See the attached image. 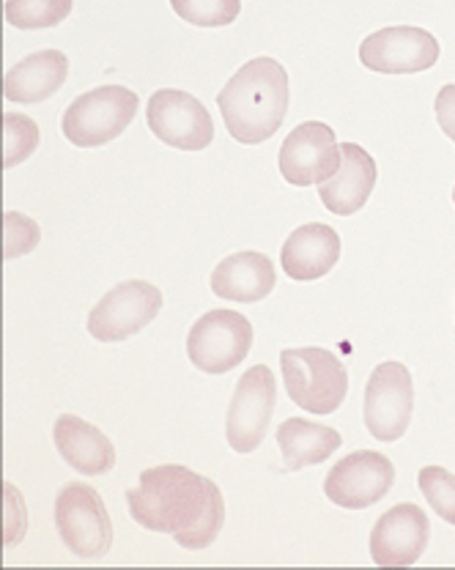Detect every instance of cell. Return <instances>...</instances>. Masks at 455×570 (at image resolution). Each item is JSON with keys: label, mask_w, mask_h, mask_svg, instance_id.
I'll use <instances>...</instances> for the list:
<instances>
[{"label": "cell", "mask_w": 455, "mask_h": 570, "mask_svg": "<svg viewBox=\"0 0 455 570\" xmlns=\"http://www.w3.org/2000/svg\"><path fill=\"white\" fill-rule=\"evenodd\" d=\"M138 94L123 86H102L77 97L61 118V132L72 146L97 148L121 138L138 112Z\"/></svg>", "instance_id": "obj_4"}, {"label": "cell", "mask_w": 455, "mask_h": 570, "mask_svg": "<svg viewBox=\"0 0 455 570\" xmlns=\"http://www.w3.org/2000/svg\"><path fill=\"white\" fill-rule=\"evenodd\" d=\"M176 14L198 28H222L236 22L241 0H170Z\"/></svg>", "instance_id": "obj_23"}, {"label": "cell", "mask_w": 455, "mask_h": 570, "mask_svg": "<svg viewBox=\"0 0 455 570\" xmlns=\"http://www.w3.org/2000/svg\"><path fill=\"white\" fill-rule=\"evenodd\" d=\"M395 483V466L387 455L374 450H357L329 469L324 494L346 510H365L382 502Z\"/></svg>", "instance_id": "obj_12"}, {"label": "cell", "mask_w": 455, "mask_h": 570, "mask_svg": "<svg viewBox=\"0 0 455 570\" xmlns=\"http://www.w3.org/2000/svg\"><path fill=\"white\" fill-rule=\"evenodd\" d=\"M69 58L61 50H39L14 63L3 77V94L9 102L39 105L56 97L67 82Z\"/></svg>", "instance_id": "obj_19"}, {"label": "cell", "mask_w": 455, "mask_h": 570, "mask_svg": "<svg viewBox=\"0 0 455 570\" xmlns=\"http://www.w3.org/2000/svg\"><path fill=\"white\" fill-rule=\"evenodd\" d=\"M149 129L159 140L179 151H204L215 140V121L192 94L179 88H159L146 110Z\"/></svg>", "instance_id": "obj_10"}, {"label": "cell", "mask_w": 455, "mask_h": 570, "mask_svg": "<svg viewBox=\"0 0 455 570\" xmlns=\"http://www.w3.org/2000/svg\"><path fill=\"white\" fill-rule=\"evenodd\" d=\"M52 439H56L61 459L86 478H99L116 466L113 442L97 425L86 423L75 414H63L56 420Z\"/></svg>", "instance_id": "obj_18"}, {"label": "cell", "mask_w": 455, "mask_h": 570, "mask_svg": "<svg viewBox=\"0 0 455 570\" xmlns=\"http://www.w3.org/2000/svg\"><path fill=\"white\" fill-rule=\"evenodd\" d=\"M376 163L357 142L340 146V168L327 181L318 184V198L338 217H352L368 204L376 187Z\"/></svg>", "instance_id": "obj_15"}, {"label": "cell", "mask_w": 455, "mask_h": 570, "mask_svg": "<svg viewBox=\"0 0 455 570\" xmlns=\"http://www.w3.org/2000/svg\"><path fill=\"white\" fill-rule=\"evenodd\" d=\"M419 491L439 519L455 527V474L445 466L419 469Z\"/></svg>", "instance_id": "obj_24"}, {"label": "cell", "mask_w": 455, "mask_h": 570, "mask_svg": "<svg viewBox=\"0 0 455 570\" xmlns=\"http://www.w3.org/2000/svg\"><path fill=\"white\" fill-rule=\"evenodd\" d=\"M340 258V236L338 230L324 223H307L294 230L286 239L280 253L283 272L291 281L310 283L322 281L324 275L333 272V266Z\"/></svg>", "instance_id": "obj_16"}, {"label": "cell", "mask_w": 455, "mask_h": 570, "mask_svg": "<svg viewBox=\"0 0 455 570\" xmlns=\"http://www.w3.org/2000/svg\"><path fill=\"white\" fill-rule=\"evenodd\" d=\"M436 121H439L442 132L447 135L455 142V86H442L439 94H436Z\"/></svg>", "instance_id": "obj_26"}, {"label": "cell", "mask_w": 455, "mask_h": 570, "mask_svg": "<svg viewBox=\"0 0 455 570\" xmlns=\"http://www.w3.org/2000/svg\"><path fill=\"white\" fill-rule=\"evenodd\" d=\"M277 403L275 373L266 365H253L236 384L228 406L226 436L230 450L253 453L261 448Z\"/></svg>", "instance_id": "obj_9"}, {"label": "cell", "mask_w": 455, "mask_h": 570, "mask_svg": "<svg viewBox=\"0 0 455 570\" xmlns=\"http://www.w3.org/2000/svg\"><path fill=\"white\" fill-rule=\"evenodd\" d=\"M415 412V384L400 362H382L365 387L363 417L370 436L379 442H398L409 431Z\"/></svg>", "instance_id": "obj_7"}, {"label": "cell", "mask_w": 455, "mask_h": 570, "mask_svg": "<svg viewBox=\"0 0 455 570\" xmlns=\"http://www.w3.org/2000/svg\"><path fill=\"white\" fill-rule=\"evenodd\" d=\"M431 521L423 508L404 502L389 508L370 530V557L382 568H409L423 557Z\"/></svg>", "instance_id": "obj_14"}, {"label": "cell", "mask_w": 455, "mask_h": 570, "mask_svg": "<svg viewBox=\"0 0 455 570\" xmlns=\"http://www.w3.org/2000/svg\"><path fill=\"white\" fill-rule=\"evenodd\" d=\"M280 367L288 397L303 412L333 414L346 401L348 373L338 356L327 348H286L280 354Z\"/></svg>", "instance_id": "obj_3"}, {"label": "cell", "mask_w": 455, "mask_h": 570, "mask_svg": "<svg viewBox=\"0 0 455 570\" xmlns=\"http://www.w3.org/2000/svg\"><path fill=\"white\" fill-rule=\"evenodd\" d=\"M253 346V324L236 311H209L187 335V356L200 373L220 376L245 362Z\"/></svg>", "instance_id": "obj_6"}, {"label": "cell", "mask_w": 455, "mask_h": 570, "mask_svg": "<svg viewBox=\"0 0 455 570\" xmlns=\"http://www.w3.org/2000/svg\"><path fill=\"white\" fill-rule=\"evenodd\" d=\"M132 519L151 532L174 534L181 549L211 546L226 524V502L209 478L179 463L140 472L138 489L127 491Z\"/></svg>", "instance_id": "obj_1"}, {"label": "cell", "mask_w": 455, "mask_h": 570, "mask_svg": "<svg viewBox=\"0 0 455 570\" xmlns=\"http://www.w3.org/2000/svg\"><path fill=\"white\" fill-rule=\"evenodd\" d=\"M359 61L379 75H417L436 67L439 41L415 26L382 28L359 45Z\"/></svg>", "instance_id": "obj_11"}, {"label": "cell", "mask_w": 455, "mask_h": 570, "mask_svg": "<svg viewBox=\"0 0 455 570\" xmlns=\"http://www.w3.org/2000/svg\"><path fill=\"white\" fill-rule=\"evenodd\" d=\"M72 14V0H6V22L20 31L61 26Z\"/></svg>", "instance_id": "obj_21"}, {"label": "cell", "mask_w": 455, "mask_h": 570, "mask_svg": "<svg viewBox=\"0 0 455 570\" xmlns=\"http://www.w3.org/2000/svg\"><path fill=\"white\" fill-rule=\"evenodd\" d=\"M343 439L335 428L313 423V420L291 417L277 428V448L288 472H299L305 466L327 461L335 450H340Z\"/></svg>", "instance_id": "obj_20"}, {"label": "cell", "mask_w": 455, "mask_h": 570, "mask_svg": "<svg viewBox=\"0 0 455 570\" xmlns=\"http://www.w3.org/2000/svg\"><path fill=\"white\" fill-rule=\"evenodd\" d=\"M453 204H455V189H453Z\"/></svg>", "instance_id": "obj_27"}, {"label": "cell", "mask_w": 455, "mask_h": 570, "mask_svg": "<svg viewBox=\"0 0 455 570\" xmlns=\"http://www.w3.org/2000/svg\"><path fill=\"white\" fill-rule=\"evenodd\" d=\"M162 311V291L146 281H127L110 288L88 316V332L102 343H121L138 335Z\"/></svg>", "instance_id": "obj_8"}, {"label": "cell", "mask_w": 455, "mask_h": 570, "mask_svg": "<svg viewBox=\"0 0 455 570\" xmlns=\"http://www.w3.org/2000/svg\"><path fill=\"white\" fill-rule=\"evenodd\" d=\"M275 283V264L264 253H256V249L228 255L211 272V291L220 299L239 302V305H253V302L266 299Z\"/></svg>", "instance_id": "obj_17"}, {"label": "cell", "mask_w": 455, "mask_h": 570, "mask_svg": "<svg viewBox=\"0 0 455 570\" xmlns=\"http://www.w3.org/2000/svg\"><path fill=\"white\" fill-rule=\"evenodd\" d=\"M56 527L63 546L77 557L108 554L113 546V524L102 497L88 483H67L56 499Z\"/></svg>", "instance_id": "obj_5"}, {"label": "cell", "mask_w": 455, "mask_h": 570, "mask_svg": "<svg viewBox=\"0 0 455 570\" xmlns=\"http://www.w3.org/2000/svg\"><path fill=\"white\" fill-rule=\"evenodd\" d=\"M288 75L275 58H253L236 71L217 97L230 138L245 146L266 142L288 112Z\"/></svg>", "instance_id": "obj_2"}, {"label": "cell", "mask_w": 455, "mask_h": 570, "mask_svg": "<svg viewBox=\"0 0 455 570\" xmlns=\"http://www.w3.org/2000/svg\"><path fill=\"white\" fill-rule=\"evenodd\" d=\"M280 176L294 187H313L327 181L340 168V146L333 127L322 121H305L294 127L277 154Z\"/></svg>", "instance_id": "obj_13"}, {"label": "cell", "mask_w": 455, "mask_h": 570, "mask_svg": "<svg viewBox=\"0 0 455 570\" xmlns=\"http://www.w3.org/2000/svg\"><path fill=\"white\" fill-rule=\"evenodd\" d=\"M39 148V124L22 112H6L3 116V165L26 163Z\"/></svg>", "instance_id": "obj_22"}, {"label": "cell", "mask_w": 455, "mask_h": 570, "mask_svg": "<svg viewBox=\"0 0 455 570\" xmlns=\"http://www.w3.org/2000/svg\"><path fill=\"white\" fill-rule=\"evenodd\" d=\"M41 239L39 225L31 217L20 212H6L3 214V255L6 261H14L37 249Z\"/></svg>", "instance_id": "obj_25"}]
</instances>
